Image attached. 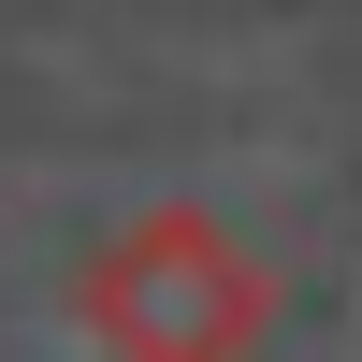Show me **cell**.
<instances>
[{"mask_svg":"<svg viewBox=\"0 0 362 362\" xmlns=\"http://www.w3.org/2000/svg\"><path fill=\"white\" fill-rule=\"evenodd\" d=\"M73 334L102 348V362H232L261 334V261L232 247L218 218H189V203H145V218H116L102 247L73 261Z\"/></svg>","mask_w":362,"mask_h":362,"instance_id":"1","label":"cell"}]
</instances>
